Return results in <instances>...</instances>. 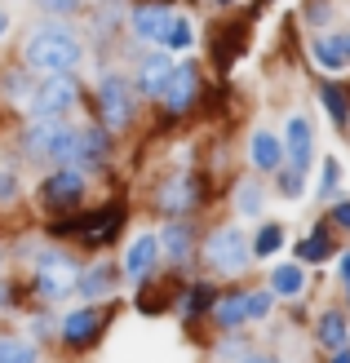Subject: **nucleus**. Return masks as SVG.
Masks as SVG:
<instances>
[{
    "instance_id": "f257e3e1",
    "label": "nucleus",
    "mask_w": 350,
    "mask_h": 363,
    "mask_svg": "<svg viewBox=\"0 0 350 363\" xmlns=\"http://www.w3.org/2000/svg\"><path fill=\"white\" fill-rule=\"evenodd\" d=\"M80 58H84V49L62 23H40V27H31L27 40H23V67L45 71V76L49 71H76Z\"/></svg>"
},
{
    "instance_id": "f03ea898",
    "label": "nucleus",
    "mask_w": 350,
    "mask_h": 363,
    "mask_svg": "<svg viewBox=\"0 0 350 363\" xmlns=\"http://www.w3.org/2000/svg\"><path fill=\"white\" fill-rule=\"evenodd\" d=\"M27 160H53V164H76V129L62 116H31L23 133Z\"/></svg>"
},
{
    "instance_id": "7ed1b4c3",
    "label": "nucleus",
    "mask_w": 350,
    "mask_h": 363,
    "mask_svg": "<svg viewBox=\"0 0 350 363\" xmlns=\"http://www.w3.org/2000/svg\"><path fill=\"white\" fill-rule=\"evenodd\" d=\"M94 102H98V120H102L111 133L128 129V124L138 120V89L128 84L124 76H102Z\"/></svg>"
},
{
    "instance_id": "20e7f679",
    "label": "nucleus",
    "mask_w": 350,
    "mask_h": 363,
    "mask_svg": "<svg viewBox=\"0 0 350 363\" xmlns=\"http://www.w3.org/2000/svg\"><path fill=\"white\" fill-rule=\"evenodd\" d=\"M76 262L67 257V252H40V257L31 262V288L40 301H62L71 288H76Z\"/></svg>"
},
{
    "instance_id": "39448f33",
    "label": "nucleus",
    "mask_w": 350,
    "mask_h": 363,
    "mask_svg": "<svg viewBox=\"0 0 350 363\" xmlns=\"http://www.w3.org/2000/svg\"><path fill=\"white\" fill-rule=\"evenodd\" d=\"M204 257H209V266L217 275H239V270L253 262V244H248V235L239 226H217L204 240Z\"/></svg>"
},
{
    "instance_id": "423d86ee",
    "label": "nucleus",
    "mask_w": 350,
    "mask_h": 363,
    "mask_svg": "<svg viewBox=\"0 0 350 363\" xmlns=\"http://www.w3.org/2000/svg\"><path fill=\"white\" fill-rule=\"evenodd\" d=\"M76 98H80V89L71 80V71H49V80L31 84L23 111L27 116H67L71 106H76Z\"/></svg>"
},
{
    "instance_id": "0eeeda50",
    "label": "nucleus",
    "mask_w": 350,
    "mask_h": 363,
    "mask_svg": "<svg viewBox=\"0 0 350 363\" xmlns=\"http://www.w3.org/2000/svg\"><path fill=\"white\" fill-rule=\"evenodd\" d=\"M84 191H89V177L80 164H58V173H49L45 177V186H40V199L49 208H76L84 204Z\"/></svg>"
},
{
    "instance_id": "6e6552de",
    "label": "nucleus",
    "mask_w": 350,
    "mask_h": 363,
    "mask_svg": "<svg viewBox=\"0 0 350 363\" xmlns=\"http://www.w3.org/2000/svg\"><path fill=\"white\" fill-rule=\"evenodd\" d=\"M310 155H315V129H310V120L306 116H288V124H284V164L306 173Z\"/></svg>"
},
{
    "instance_id": "1a4fd4ad",
    "label": "nucleus",
    "mask_w": 350,
    "mask_h": 363,
    "mask_svg": "<svg viewBox=\"0 0 350 363\" xmlns=\"http://www.w3.org/2000/svg\"><path fill=\"white\" fill-rule=\"evenodd\" d=\"M195 94H199V71H195V62H173V76H169V84H164V94H160L164 111L182 116L195 102Z\"/></svg>"
},
{
    "instance_id": "9d476101",
    "label": "nucleus",
    "mask_w": 350,
    "mask_h": 363,
    "mask_svg": "<svg viewBox=\"0 0 350 363\" xmlns=\"http://www.w3.org/2000/svg\"><path fill=\"white\" fill-rule=\"evenodd\" d=\"M169 76H173V58H169V49L146 53V58L138 62V94H142V98H160V94H164V84H169Z\"/></svg>"
},
{
    "instance_id": "9b49d317",
    "label": "nucleus",
    "mask_w": 350,
    "mask_h": 363,
    "mask_svg": "<svg viewBox=\"0 0 350 363\" xmlns=\"http://www.w3.org/2000/svg\"><path fill=\"white\" fill-rule=\"evenodd\" d=\"M155 262H160V235H133V244L124 252V275L142 284L155 270Z\"/></svg>"
},
{
    "instance_id": "f8f14e48",
    "label": "nucleus",
    "mask_w": 350,
    "mask_h": 363,
    "mask_svg": "<svg viewBox=\"0 0 350 363\" xmlns=\"http://www.w3.org/2000/svg\"><path fill=\"white\" fill-rule=\"evenodd\" d=\"M173 23V9L160 5V0H151V5H138L133 13H128V27H133V35H142V40H164V31H169Z\"/></svg>"
},
{
    "instance_id": "ddd939ff",
    "label": "nucleus",
    "mask_w": 350,
    "mask_h": 363,
    "mask_svg": "<svg viewBox=\"0 0 350 363\" xmlns=\"http://www.w3.org/2000/svg\"><path fill=\"white\" fill-rule=\"evenodd\" d=\"M106 155H111V129H98V124H89V129H76V164L84 169H98L106 164Z\"/></svg>"
},
{
    "instance_id": "4468645a",
    "label": "nucleus",
    "mask_w": 350,
    "mask_h": 363,
    "mask_svg": "<svg viewBox=\"0 0 350 363\" xmlns=\"http://www.w3.org/2000/svg\"><path fill=\"white\" fill-rule=\"evenodd\" d=\"M199 182L195 173H182V177H169L164 182V191H160V208L164 213H187V208H195L199 204Z\"/></svg>"
},
{
    "instance_id": "2eb2a0df",
    "label": "nucleus",
    "mask_w": 350,
    "mask_h": 363,
    "mask_svg": "<svg viewBox=\"0 0 350 363\" xmlns=\"http://www.w3.org/2000/svg\"><path fill=\"white\" fill-rule=\"evenodd\" d=\"M248 160H253L257 173H275L284 164V138H275L270 129H257L248 142Z\"/></svg>"
},
{
    "instance_id": "dca6fc26",
    "label": "nucleus",
    "mask_w": 350,
    "mask_h": 363,
    "mask_svg": "<svg viewBox=\"0 0 350 363\" xmlns=\"http://www.w3.org/2000/svg\"><path fill=\"white\" fill-rule=\"evenodd\" d=\"M58 333H62V341H71V346H89V341L102 333V315L94 311V306H89V311H71Z\"/></svg>"
},
{
    "instance_id": "f3484780",
    "label": "nucleus",
    "mask_w": 350,
    "mask_h": 363,
    "mask_svg": "<svg viewBox=\"0 0 350 363\" xmlns=\"http://www.w3.org/2000/svg\"><path fill=\"white\" fill-rule=\"evenodd\" d=\"M76 288H80V297H111V288H116V270L106 266V262H98V266H89L84 275H76Z\"/></svg>"
},
{
    "instance_id": "a211bd4d",
    "label": "nucleus",
    "mask_w": 350,
    "mask_h": 363,
    "mask_svg": "<svg viewBox=\"0 0 350 363\" xmlns=\"http://www.w3.org/2000/svg\"><path fill=\"white\" fill-rule=\"evenodd\" d=\"M191 244H195V230L187 226V222H173V226H164V235H160V252H169V262H187V252H191Z\"/></svg>"
},
{
    "instance_id": "6ab92c4d",
    "label": "nucleus",
    "mask_w": 350,
    "mask_h": 363,
    "mask_svg": "<svg viewBox=\"0 0 350 363\" xmlns=\"http://www.w3.org/2000/svg\"><path fill=\"white\" fill-rule=\"evenodd\" d=\"M302 288H306V270L297 262H284V266L270 270V293L275 297H302Z\"/></svg>"
},
{
    "instance_id": "aec40b11",
    "label": "nucleus",
    "mask_w": 350,
    "mask_h": 363,
    "mask_svg": "<svg viewBox=\"0 0 350 363\" xmlns=\"http://www.w3.org/2000/svg\"><path fill=\"white\" fill-rule=\"evenodd\" d=\"M315 337H319V346H328V350L346 346V341H350V323H346V315H341V311H324L319 323H315Z\"/></svg>"
},
{
    "instance_id": "412c9836",
    "label": "nucleus",
    "mask_w": 350,
    "mask_h": 363,
    "mask_svg": "<svg viewBox=\"0 0 350 363\" xmlns=\"http://www.w3.org/2000/svg\"><path fill=\"white\" fill-rule=\"evenodd\" d=\"M213 319L222 323L226 333L239 328V323L248 319V297H244V293H226V297H217V301H213Z\"/></svg>"
},
{
    "instance_id": "4be33fe9",
    "label": "nucleus",
    "mask_w": 350,
    "mask_h": 363,
    "mask_svg": "<svg viewBox=\"0 0 350 363\" xmlns=\"http://www.w3.org/2000/svg\"><path fill=\"white\" fill-rule=\"evenodd\" d=\"M310 58H315V67H324L328 76H337V71L350 67V58L341 53L337 40H328V35H319V40H310Z\"/></svg>"
},
{
    "instance_id": "5701e85b",
    "label": "nucleus",
    "mask_w": 350,
    "mask_h": 363,
    "mask_svg": "<svg viewBox=\"0 0 350 363\" xmlns=\"http://www.w3.org/2000/svg\"><path fill=\"white\" fill-rule=\"evenodd\" d=\"M333 257V240H328V230L324 226H315L306 235V240L297 244V262H310V266H319V262H328Z\"/></svg>"
},
{
    "instance_id": "b1692460",
    "label": "nucleus",
    "mask_w": 350,
    "mask_h": 363,
    "mask_svg": "<svg viewBox=\"0 0 350 363\" xmlns=\"http://www.w3.org/2000/svg\"><path fill=\"white\" fill-rule=\"evenodd\" d=\"M319 102H324V111L333 116L337 129H346V124H350V98L341 94V89L337 84H319Z\"/></svg>"
},
{
    "instance_id": "393cba45",
    "label": "nucleus",
    "mask_w": 350,
    "mask_h": 363,
    "mask_svg": "<svg viewBox=\"0 0 350 363\" xmlns=\"http://www.w3.org/2000/svg\"><path fill=\"white\" fill-rule=\"evenodd\" d=\"M280 248H284V226H280V222H266V226H257L253 257H275Z\"/></svg>"
},
{
    "instance_id": "a878e982",
    "label": "nucleus",
    "mask_w": 350,
    "mask_h": 363,
    "mask_svg": "<svg viewBox=\"0 0 350 363\" xmlns=\"http://www.w3.org/2000/svg\"><path fill=\"white\" fill-rule=\"evenodd\" d=\"M213 306V288L209 284H195V288H187V293H182V301H177V315H195V311H209Z\"/></svg>"
},
{
    "instance_id": "bb28decb",
    "label": "nucleus",
    "mask_w": 350,
    "mask_h": 363,
    "mask_svg": "<svg viewBox=\"0 0 350 363\" xmlns=\"http://www.w3.org/2000/svg\"><path fill=\"white\" fill-rule=\"evenodd\" d=\"M191 40H195V31H191V23H187V18H182V13H173V23H169V31H164V49H191Z\"/></svg>"
},
{
    "instance_id": "cd10ccee",
    "label": "nucleus",
    "mask_w": 350,
    "mask_h": 363,
    "mask_svg": "<svg viewBox=\"0 0 350 363\" xmlns=\"http://www.w3.org/2000/svg\"><path fill=\"white\" fill-rule=\"evenodd\" d=\"M319 199H337L341 195V169H337V160H324V173H319Z\"/></svg>"
},
{
    "instance_id": "c85d7f7f",
    "label": "nucleus",
    "mask_w": 350,
    "mask_h": 363,
    "mask_svg": "<svg viewBox=\"0 0 350 363\" xmlns=\"http://www.w3.org/2000/svg\"><path fill=\"white\" fill-rule=\"evenodd\" d=\"M262 186H257V182H244V186H239V195H235V204H239V213H262Z\"/></svg>"
},
{
    "instance_id": "c756f323",
    "label": "nucleus",
    "mask_w": 350,
    "mask_h": 363,
    "mask_svg": "<svg viewBox=\"0 0 350 363\" xmlns=\"http://www.w3.org/2000/svg\"><path fill=\"white\" fill-rule=\"evenodd\" d=\"M40 346L35 341H13V337H0V359H35Z\"/></svg>"
},
{
    "instance_id": "7c9ffc66",
    "label": "nucleus",
    "mask_w": 350,
    "mask_h": 363,
    "mask_svg": "<svg viewBox=\"0 0 350 363\" xmlns=\"http://www.w3.org/2000/svg\"><path fill=\"white\" fill-rule=\"evenodd\" d=\"M27 94H31V80L23 76V71H9V76H5V98H13L18 106H23Z\"/></svg>"
},
{
    "instance_id": "2f4dec72",
    "label": "nucleus",
    "mask_w": 350,
    "mask_h": 363,
    "mask_svg": "<svg viewBox=\"0 0 350 363\" xmlns=\"http://www.w3.org/2000/svg\"><path fill=\"white\" fill-rule=\"evenodd\" d=\"M244 297H248V319H266L270 315V301H275L270 288H257V293H244Z\"/></svg>"
},
{
    "instance_id": "473e14b6",
    "label": "nucleus",
    "mask_w": 350,
    "mask_h": 363,
    "mask_svg": "<svg viewBox=\"0 0 350 363\" xmlns=\"http://www.w3.org/2000/svg\"><path fill=\"white\" fill-rule=\"evenodd\" d=\"M275 177H280V195H284V199H297V195H302V173H297V169H284V164H280V169H275Z\"/></svg>"
},
{
    "instance_id": "72a5a7b5",
    "label": "nucleus",
    "mask_w": 350,
    "mask_h": 363,
    "mask_svg": "<svg viewBox=\"0 0 350 363\" xmlns=\"http://www.w3.org/2000/svg\"><path fill=\"white\" fill-rule=\"evenodd\" d=\"M306 23L328 27V23H333V5H328V0H306Z\"/></svg>"
},
{
    "instance_id": "f704fd0d",
    "label": "nucleus",
    "mask_w": 350,
    "mask_h": 363,
    "mask_svg": "<svg viewBox=\"0 0 350 363\" xmlns=\"http://www.w3.org/2000/svg\"><path fill=\"white\" fill-rule=\"evenodd\" d=\"M13 199H18V173L0 169V204H13Z\"/></svg>"
},
{
    "instance_id": "c9c22d12",
    "label": "nucleus",
    "mask_w": 350,
    "mask_h": 363,
    "mask_svg": "<svg viewBox=\"0 0 350 363\" xmlns=\"http://www.w3.org/2000/svg\"><path fill=\"white\" fill-rule=\"evenodd\" d=\"M333 226L350 230V199H337V204H333Z\"/></svg>"
},
{
    "instance_id": "e433bc0d",
    "label": "nucleus",
    "mask_w": 350,
    "mask_h": 363,
    "mask_svg": "<svg viewBox=\"0 0 350 363\" xmlns=\"http://www.w3.org/2000/svg\"><path fill=\"white\" fill-rule=\"evenodd\" d=\"M40 9H49V13H71L76 9V0H35Z\"/></svg>"
},
{
    "instance_id": "4c0bfd02",
    "label": "nucleus",
    "mask_w": 350,
    "mask_h": 363,
    "mask_svg": "<svg viewBox=\"0 0 350 363\" xmlns=\"http://www.w3.org/2000/svg\"><path fill=\"white\" fill-rule=\"evenodd\" d=\"M222 354H226V359H248L253 350L244 346V341H226V346H222Z\"/></svg>"
},
{
    "instance_id": "58836bf2",
    "label": "nucleus",
    "mask_w": 350,
    "mask_h": 363,
    "mask_svg": "<svg viewBox=\"0 0 350 363\" xmlns=\"http://www.w3.org/2000/svg\"><path fill=\"white\" fill-rule=\"evenodd\" d=\"M333 40L341 45V53H346V58H350V27H346V31H337V35H333Z\"/></svg>"
},
{
    "instance_id": "ea45409f",
    "label": "nucleus",
    "mask_w": 350,
    "mask_h": 363,
    "mask_svg": "<svg viewBox=\"0 0 350 363\" xmlns=\"http://www.w3.org/2000/svg\"><path fill=\"white\" fill-rule=\"evenodd\" d=\"M341 284H346V297H350V252L341 257Z\"/></svg>"
},
{
    "instance_id": "a19ab883",
    "label": "nucleus",
    "mask_w": 350,
    "mask_h": 363,
    "mask_svg": "<svg viewBox=\"0 0 350 363\" xmlns=\"http://www.w3.org/2000/svg\"><path fill=\"white\" fill-rule=\"evenodd\" d=\"M5 31H9V13H5V9H0V35H5Z\"/></svg>"
},
{
    "instance_id": "79ce46f5",
    "label": "nucleus",
    "mask_w": 350,
    "mask_h": 363,
    "mask_svg": "<svg viewBox=\"0 0 350 363\" xmlns=\"http://www.w3.org/2000/svg\"><path fill=\"white\" fill-rule=\"evenodd\" d=\"M0 266H5V252H0Z\"/></svg>"
},
{
    "instance_id": "37998d69",
    "label": "nucleus",
    "mask_w": 350,
    "mask_h": 363,
    "mask_svg": "<svg viewBox=\"0 0 350 363\" xmlns=\"http://www.w3.org/2000/svg\"><path fill=\"white\" fill-rule=\"evenodd\" d=\"M222 5H235V0H222Z\"/></svg>"
}]
</instances>
